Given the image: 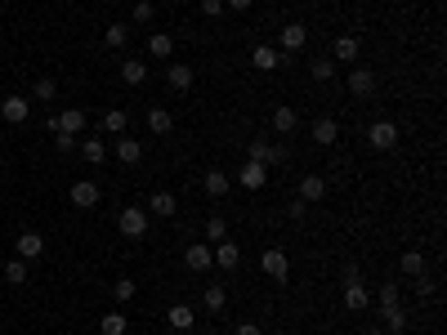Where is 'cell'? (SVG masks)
Listing matches in <instances>:
<instances>
[{
	"label": "cell",
	"instance_id": "obj_1",
	"mask_svg": "<svg viewBox=\"0 0 447 335\" xmlns=\"http://www.w3.org/2000/svg\"><path fill=\"white\" fill-rule=\"evenodd\" d=\"M246 152H251L246 161H260V166H269V170L287 161V148H282V143H269L264 134H255V139H251V148H246Z\"/></svg>",
	"mask_w": 447,
	"mask_h": 335
},
{
	"label": "cell",
	"instance_id": "obj_2",
	"mask_svg": "<svg viewBox=\"0 0 447 335\" xmlns=\"http://www.w3.org/2000/svg\"><path fill=\"white\" fill-rule=\"evenodd\" d=\"M260 268H264V273H269L278 286L291 282V260H287V251H282V246H269V251L260 255Z\"/></svg>",
	"mask_w": 447,
	"mask_h": 335
},
{
	"label": "cell",
	"instance_id": "obj_3",
	"mask_svg": "<svg viewBox=\"0 0 447 335\" xmlns=\"http://www.w3.org/2000/svg\"><path fill=\"white\" fill-rule=\"evenodd\" d=\"M117 228L130 237V242H139V237L148 233V210L144 206H126V210H121V219H117Z\"/></svg>",
	"mask_w": 447,
	"mask_h": 335
},
{
	"label": "cell",
	"instance_id": "obj_4",
	"mask_svg": "<svg viewBox=\"0 0 447 335\" xmlns=\"http://www.w3.org/2000/svg\"><path fill=\"white\" fill-rule=\"evenodd\" d=\"M68 201H72L76 210H94V206H99V184H94V179H76Z\"/></svg>",
	"mask_w": 447,
	"mask_h": 335
},
{
	"label": "cell",
	"instance_id": "obj_5",
	"mask_svg": "<svg viewBox=\"0 0 447 335\" xmlns=\"http://www.w3.org/2000/svg\"><path fill=\"white\" fill-rule=\"evenodd\" d=\"M367 139H372L376 152H389V148H398V126H394V121H372Z\"/></svg>",
	"mask_w": 447,
	"mask_h": 335
},
{
	"label": "cell",
	"instance_id": "obj_6",
	"mask_svg": "<svg viewBox=\"0 0 447 335\" xmlns=\"http://www.w3.org/2000/svg\"><path fill=\"white\" fill-rule=\"evenodd\" d=\"M50 130L54 134H81L85 130V112L81 108H63L59 117H50Z\"/></svg>",
	"mask_w": 447,
	"mask_h": 335
},
{
	"label": "cell",
	"instance_id": "obj_7",
	"mask_svg": "<svg viewBox=\"0 0 447 335\" xmlns=\"http://www.w3.org/2000/svg\"><path fill=\"white\" fill-rule=\"evenodd\" d=\"M27 108H32V99H27V94H5L0 117H5L9 126H23V121H27Z\"/></svg>",
	"mask_w": 447,
	"mask_h": 335
},
{
	"label": "cell",
	"instance_id": "obj_8",
	"mask_svg": "<svg viewBox=\"0 0 447 335\" xmlns=\"http://www.w3.org/2000/svg\"><path fill=\"white\" fill-rule=\"evenodd\" d=\"M349 94H354V99H372L376 94V72L372 67H354V72H349Z\"/></svg>",
	"mask_w": 447,
	"mask_h": 335
},
{
	"label": "cell",
	"instance_id": "obj_9",
	"mask_svg": "<svg viewBox=\"0 0 447 335\" xmlns=\"http://www.w3.org/2000/svg\"><path fill=\"white\" fill-rule=\"evenodd\" d=\"M367 304H372V295H367L363 277H349V282H345V309H349V313H363Z\"/></svg>",
	"mask_w": 447,
	"mask_h": 335
},
{
	"label": "cell",
	"instance_id": "obj_10",
	"mask_svg": "<svg viewBox=\"0 0 447 335\" xmlns=\"http://www.w3.org/2000/svg\"><path fill=\"white\" fill-rule=\"evenodd\" d=\"M251 63L260 67V72H273V67L291 63V54H278V50H273V45H255V50H251Z\"/></svg>",
	"mask_w": 447,
	"mask_h": 335
},
{
	"label": "cell",
	"instance_id": "obj_11",
	"mask_svg": "<svg viewBox=\"0 0 447 335\" xmlns=\"http://www.w3.org/2000/svg\"><path fill=\"white\" fill-rule=\"evenodd\" d=\"M184 264L193 268V273H206V268L215 264V251H211V246H206V242H193V246H188V251H184Z\"/></svg>",
	"mask_w": 447,
	"mask_h": 335
},
{
	"label": "cell",
	"instance_id": "obj_12",
	"mask_svg": "<svg viewBox=\"0 0 447 335\" xmlns=\"http://www.w3.org/2000/svg\"><path fill=\"white\" fill-rule=\"evenodd\" d=\"M358 54H363L358 36H336V45H331V59L336 63H358Z\"/></svg>",
	"mask_w": 447,
	"mask_h": 335
},
{
	"label": "cell",
	"instance_id": "obj_13",
	"mask_svg": "<svg viewBox=\"0 0 447 335\" xmlns=\"http://www.w3.org/2000/svg\"><path fill=\"white\" fill-rule=\"evenodd\" d=\"M322 197H327V179H322V175H304V179H300V201L318 206Z\"/></svg>",
	"mask_w": 447,
	"mask_h": 335
},
{
	"label": "cell",
	"instance_id": "obj_14",
	"mask_svg": "<svg viewBox=\"0 0 447 335\" xmlns=\"http://www.w3.org/2000/svg\"><path fill=\"white\" fill-rule=\"evenodd\" d=\"M264 184H269V166H260V161H246V166H242V188L260 193Z\"/></svg>",
	"mask_w": 447,
	"mask_h": 335
},
{
	"label": "cell",
	"instance_id": "obj_15",
	"mask_svg": "<svg viewBox=\"0 0 447 335\" xmlns=\"http://www.w3.org/2000/svg\"><path fill=\"white\" fill-rule=\"evenodd\" d=\"M304 41H309V27L304 23H287L282 27V54H296Z\"/></svg>",
	"mask_w": 447,
	"mask_h": 335
},
{
	"label": "cell",
	"instance_id": "obj_16",
	"mask_svg": "<svg viewBox=\"0 0 447 335\" xmlns=\"http://www.w3.org/2000/svg\"><path fill=\"white\" fill-rule=\"evenodd\" d=\"M166 81H170V90H193V67L188 63H166Z\"/></svg>",
	"mask_w": 447,
	"mask_h": 335
},
{
	"label": "cell",
	"instance_id": "obj_17",
	"mask_svg": "<svg viewBox=\"0 0 447 335\" xmlns=\"http://www.w3.org/2000/svg\"><path fill=\"white\" fill-rule=\"evenodd\" d=\"M14 246H18V260H36V255L45 251V237L41 233H23Z\"/></svg>",
	"mask_w": 447,
	"mask_h": 335
},
{
	"label": "cell",
	"instance_id": "obj_18",
	"mask_svg": "<svg viewBox=\"0 0 447 335\" xmlns=\"http://www.w3.org/2000/svg\"><path fill=\"white\" fill-rule=\"evenodd\" d=\"M139 157H144V143H139V139H130V134H121V139H117V161L135 166Z\"/></svg>",
	"mask_w": 447,
	"mask_h": 335
},
{
	"label": "cell",
	"instance_id": "obj_19",
	"mask_svg": "<svg viewBox=\"0 0 447 335\" xmlns=\"http://www.w3.org/2000/svg\"><path fill=\"white\" fill-rule=\"evenodd\" d=\"M336 134H340V126H336L331 117H318V121H313V143L331 148V143H336Z\"/></svg>",
	"mask_w": 447,
	"mask_h": 335
},
{
	"label": "cell",
	"instance_id": "obj_20",
	"mask_svg": "<svg viewBox=\"0 0 447 335\" xmlns=\"http://www.w3.org/2000/svg\"><path fill=\"white\" fill-rule=\"evenodd\" d=\"M398 268H403V277H425V255L421 251H403V260H398Z\"/></svg>",
	"mask_w": 447,
	"mask_h": 335
},
{
	"label": "cell",
	"instance_id": "obj_21",
	"mask_svg": "<svg viewBox=\"0 0 447 335\" xmlns=\"http://www.w3.org/2000/svg\"><path fill=\"white\" fill-rule=\"evenodd\" d=\"M175 206H179V201L170 197V193H152V201H148V215H157V219H170V215H175Z\"/></svg>",
	"mask_w": 447,
	"mask_h": 335
},
{
	"label": "cell",
	"instance_id": "obj_22",
	"mask_svg": "<svg viewBox=\"0 0 447 335\" xmlns=\"http://www.w3.org/2000/svg\"><path fill=\"white\" fill-rule=\"evenodd\" d=\"M121 81H126V85H144L148 81V63L126 59V63H121Z\"/></svg>",
	"mask_w": 447,
	"mask_h": 335
},
{
	"label": "cell",
	"instance_id": "obj_23",
	"mask_svg": "<svg viewBox=\"0 0 447 335\" xmlns=\"http://www.w3.org/2000/svg\"><path fill=\"white\" fill-rule=\"evenodd\" d=\"M206 197H215V201L228 197V175L224 170H206Z\"/></svg>",
	"mask_w": 447,
	"mask_h": 335
},
{
	"label": "cell",
	"instance_id": "obj_24",
	"mask_svg": "<svg viewBox=\"0 0 447 335\" xmlns=\"http://www.w3.org/2000/svg\"><path fill=\"white\" fill-rule=\"evenodd\" d=\"M170 50H175V36H170V32H152V41H148L152 59H170Z\"/></svg>",
	"mask_w": 447,
	"mask_h": 335
},
{
	"label": "cell",
	"instance_id": "obj_25",
	"mask_svg": "<svg viewBox=\"0 0 447 335\" xmlns=\"http://www.w3.org/2000/svg\"><path fill=\"white\" fill-rule=\"evenodd\" d=\"M215 264H220V268H237V264H242L237 242H220V246H215Z\"/></svg>",
	"mask_w": 447,
	"mask_h": 335
},
{
	"label": "cell",
	"instance_id": "obj_26",
	"mask_svg": "<svg viewBox=\"0 0 447 335\" xmlns=\"http://www.w3.org/2000/svg\"><path fill=\"white\" fill-rule=\"evenodd\" d=\"M126 41H130V23H108V32H103V45H108V50H121Z\"/></svg>",
	"mask_w": 447,
	"mask_h": 335
},
{
	"label": "cell",
	"instance_id": "obj_27",
	"mask_svg": "<svg viewBox=\"0 0 447 335\" xmlns=\"http://www.w3.org/2000/svg\"><path fill=\"white\" fill-rule=\"evenodd\" d=\"M380 331H389V335H403V331H407V313H403V304L385 309V327H380Z\"/></svg>",
	"mask_w": 447,
	"mask_h": 335
},
{
	"label": "cell",
	"instance_id": "obj_28",
	"mask_svg": "<svg viewBox=\"0 0 447 335\" xmlns=\"http://www.w3.org/2000/svg\"><path fill=\"white\" fill-rule=\"evenodd\" d=\"M296 126H300L296 108H278V112H273V130H278V134H291Z\"/></svg>",
	"mask_w": 447,
	"mask_h": 335
},
{
	"label": "cell",
	"instance_id": "obj_29",
	"mask_svg": "<svg viewBox=\"0 0 447 335\" xmlns=\"http://www.w3.org/2000/svg\"><path fill=\"white\" fill-rule=\"evenodd\" d=\"M193 322H197V313L188 309V304H175V309H170V327H175V331H188Z\"/></svg>",
	"mask_w": 447,
	"mask_h": 335
},
{
	"label": "cell",
	"instance_id": "obj_30",
	"mask_svg": "<svg viewBox=\"0 0 447 335\" xmlns=\"http://www.w3.org/2000/svg\"><path fill=\"white\" fill-rule=\"evenodd\" d=\"M81 157L90 161V166H103V157H108V148H103V139H85V143H81Z\"/></svg>",
	"mask_w": 447,
	"mask_h": 335
},
{
	"label": "cell",
	"instance_id": "obj_31",
	"mask_svg": "<svg viewBox=\"0 0 447 335\" xmlns=\"http://www.w3.org/2000/svg\"><path fill=\"white\" fill-rule=\"evenodd\" d=\"M99 331L103 335H126V313H103V318H99Z\"/></svg>",
	"mask_w": 447,
	"mask_h": 335
},
{
	"label": "cell",
	"instance_id": "obj_32",
	"mask_svg": "<svg viewBox=\"0 0 447 335\" xmlns=\"http://www.w3.org/2000/svg\"><path fill=\"white\" fill-rule=\"evenodd\" d=\"M170 126H175V121H170L166 108H152V112H148V130H152V134H170Z\"/></svg>",
	"mask_w": 447,
	"mask_h": 335
},
{
	"label": "cell",
	"instance_id": "obj_33",
	"mask_svg": "<svg viewBox=\"0 0 447 335\" xmlns=\"http://www.w3.org/2000/svg\"><path fill=\"white\" fill-rule=\"evenodd\" d=\"M32 99H59V81H54V76H41V81L32 85Z\"/></svg>",
	"mask_w": 447,
	"mask_h": 335
},
{
	"label": "cell",
	"instance_id": "obj_34",
	"mask_svg": "<svg viewBox=\"0 0 447 335\" xmlns=\"http://www.w3.org/2000/svg\"><path fill=\"white\" fill-rule=\"evenodd\" d=\"M224 304H228V291H224V286H206V309H211V313H220L224 309Z\"/></svg>",
	"mask_w": 447,
	"mask_h": 335
},
{
	"label": "cell",
	"instance_id": "obj_35",
	"mask_svg": "<svg viewBox=\"0 0 447 335\" xmlns=\"http://www.w3.org/2000/svg\"><path fill=\"white\" fill-rule=\"evenodd\" d=\"M5 282L23 286V282H27V260H9V264H5Z\"/></svg>",
	"mask_w": 447,
	"mask_h": 335
},
{
	"label": "cell",
	"instance_id": "obj_36",
	"mask_svg": "<svg viewBox=\"0 0 447 335\" xmlns=\"http://www.w3.org/2000/svg\"><path fill=\"white\" fill-rule=\"evenodd\" d=\"M121 130H126V112H121V108H112L108 117H103V134H121Z\"/></svg>",
	"mask_w": 447,
	"mask_h": 335
},
{
	"label": "cell",
	"instance_id": "obj_37",
	"mask_svg": "<svg viewBox=\"0 0 447 335\" xmlns=\"http://www.w3.org/2000/svg\"><path fill=\"white\" fill-rule=\"evenodd\" d=\"M135 291H139V286H135V277H117V286H112V295H117L121 304H126V300H135Z\"/></svg>",
	"mask_w": 447,
	"mask_h": 335
},
{
	"label": "cell",
	"instance_id": "obj_38",
	"mask_svg": "<svg viewBox=\"0 0 447 335\" xmlns=\"http://www.w3.org/2000/svg\"><path fill=\"white\" fill-rule=\"evenodd\" d=\"M224 233H228V224H224L220 215H211V219H206V242H224Z\"/></svg>",
	"mask_w": 447,
	"mask_h": 335
},
{
	"label": "cell",
	"instance_id": "obj_39",
	"mask_svg": "<svg viewBox=\"0 0 447 335\" xmlns=\"http://www.w3.org/2000/svg\"><path fill=\"white\" fill-rule=\"evenodd\" d=\"M336 76V59H313V81H331Z\"/></svg>",
	"mask_w": 447,
	"mask_h": 335
},
{
	"label": "cell",
	"instance_id": "obj_40",
	"mask_svg": "<svg viewBox=\"0 0 447 335\" xmlns=\"http://www.w3.org/2000/svg\"><path fill=\"white\" fill-rule=\"evenodd\" d=\"M376 300H380V309H394V304H403V300H398V286H394V282H385V286H380V295H376Z\"/></svg>",
	"mask_w": 447,
	"mask_h": 335
},
{
	"label": "cell",
	"instance_id": "obj_41",
	"mask_svg": "<svg viewBox=\"0 0 447 335\" xmlns=\"http://www.w3.org/2000/svg\"><path fill=\"white\" fill-rule=\"evenodd\" d=\"M152 14H157L152 0H135V23H152Z\"/></svg>",
	"mask_w": 447,
	"mask_h": 335
},
{
	"label": "cell",
	"instance_id": "obj_42",
	"mask_svg": "<svg viewBox=\"0 0 447 335\" xmlns=\"http://www.w3.org/2000/svg\"><path fill=\"white\" fill-rule=\"evenodd\" d=\"M287 215H291V219H296V224H300V219L309 215V201H300V197H296V201H291V206H287Z\"/></svg>",
	"mask_w": 447,
	"mask_h": 335
},
{
	"label": "cell",
	"instance_id": "obj_43",
	"mask_svg": "<svg viewBox=\"0 0 447 335\" xmlns=\"http://www.w3.org/2000/svg\"><path fill=\"white\" fill-rule=\"evenodd\" d=\"M202 14L206 18H220L224 14V0H202Z\"/></svg>",
	"mask_w": 447,
	"mask_h": 335
},
{
	"label": "cell",
	"instance_id": "obj_44",
	"mask_svg": "<svg viewBox=\"0 0 447 335\" xmlns=\"http://www.w3.org/2000/svg\"><path fill=\"white\" fill-rule=\"evenodd\" d=\"M54 148H59V152H72L76 148V134H54Z\"/></svg>",
	"mask_w": 447,
	"mask_h": 335
},
{
	"label": "cell",
	"instance_id": "obj_45",
	"mask_svg": "<svg viewBox=\"0 0 447 335\" xmlns=\"http://www.w3.org/2000/svg\"><path fill=\"white\" fill-rule=\"evenodd\" d=\"M237 335H264V331L255 327V322H237Z\"/></svg>",
	"mask_w": 447,
	"mask_h": 335
},
{
	"label": "cell",
	"instance_id": "obj_46",
	"mask_svg": "<svg viewBox=\"0 0 447 335\" xmlns=\"http://www.w3.org/2000/svg\"><path fill=\"white\" fill-rule=\"evenodd\" d=\"M224 9H237V14H242V9H251V0H224Z\"/></svg>",
	"mask_w": 447,
	"mask_h": 335
},
{
	"label": "cell",
	"instance_id": "obj_47",
	"mask_svg": "<svg viewBox=\"0 0 447 335\" xmlns=\"http://www.w3.org/2000/svg\"><path fill=\"white\" fill-rule=\"evenodd\" d=\"M367 335H385V331H380V327H367Z\"/></svg>",
	"mask_w": 447,
	"mask_h": 335
},
{
	"label": "cell",
	"instance_id": "obj_48",
	"mask_svg": "<svg viewBox=\"0 0 447 335\" xmlns=\"http://www.w3.org/2000/svg\"><path fill=\"white\" fill-rule=\"evenodd\" d=\"M300 5H313V0H300Z\"/></svg>",
	"mask_w": 447,
	"mask_h": 335
},
{
	"label": "cell",
	"instance_id": "obj_49",
	"mask_svg": "<svg viewBox=\"0 0 447 335\" xmlns=\"http://www.w3.org/2000/svg\"><path fill=\"white\" fill-rule=\"evenodd\" d=\"M206 335H220V331H206Z\"/></svg>",
	"mask_w": 447,
	"mask_h": 335
}]
</instances>
